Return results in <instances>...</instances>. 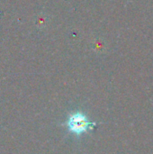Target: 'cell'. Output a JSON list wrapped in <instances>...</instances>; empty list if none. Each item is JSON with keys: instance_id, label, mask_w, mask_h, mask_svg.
Returning a JSON list of instances; mask_svg holds the SVG:
<instances>
[{"instance_id": "obj_1", "label": "cell", "mask_w": 153, "mask_h": 154, "mask_svg": "<svg viewBox=\"0 0 153 154\" xmlns=\"http://www.w3.org/2000/svg\"><path fill=\"white\" fill-rule=\"evenodd\" d=\"M64 125L67 126L69 133L77 136L87 134L96 126V123L90 122L87 116L79 111L71 113Z\"/></svg>"}]
</instances>
